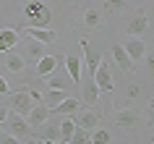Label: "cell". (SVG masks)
Here are the masks:
<instances>
[{
  "instance_id": "obj_1",
  "label": "cell",
  "mask_w": 154,
  "mask_h": 144,
  "mask_svg": "<svg viewBox=\"0 0 154 144\" xmlns=\"http://www.w3.org/2000/svg\"><path fill=\"white\" fill-rule=\"evenodd\" d=\"M24 18L26 21L21 26H39V29H45L50 24V8L42 0H29L24 5Z\"/></svg>"
},
{
  "instance_id": "obj_2",
  "label": "cell",
  "mask_w": 154,
  "mask_h": 144,
  "mask_svg": "<svg viewBox=\"0 0 154 144\" xmlns=\"http://www.w3.org/2000/svg\"><path fill=\"white\" fill-rule=\"evenodd\" d=\"M0 126L5 128V134L16 136V139H26V136H29V128H32L24 115H18V113H13V110H8V115H5V120H3Z\"/></svg>"
},
{
  "instance_id": "obj_3",
  "label": "cell",
  "mask_w": 154,
  "mask_h": 144,
  "mask_svg": "<svg viewBox=\"0 0 154 144\" xmlns=\"http://www.w3.org/2000/svg\"><path fill=\"white\" fill-rule=\"evenodd\" d=\"M32 107H34V100H32V94H29V89H21V92H11L8 94V110H13V113H18V115H29L32 113Z\"/></svg>"
},
{
  "instance_id": "obj_4",
  "label": "cell",
  "mask_w": 154,
  "mask_h": 144,
  "mask_svg": "<svg viewBox=\"0 0 154 144\" xmlns=\"http://www.w3.org/2000/svg\"><path fill=\"white\" fill-rule=\"evenodd\" d=\"M115 126H120L123 131H131V128H138L141 123H144V118H141V113L133 110V107H120V110L112 115Z\"/></svg>"
},
{
  "instance_id": "obj_5",
  "label": "cell",
  "mask_w": 154,
  "mask_h": 144,
  "mask_svg": "<svg viewBox=\"0 0 154 144\" xmlns=\"http://www.w3.org/2000/svg\"><path fill=\"white\" fill-rule=\"evenodd\" d=\"M94 81H97L99 92H110V94L115 92V81H112V73H110V63H107L105 58L99 60L97 71H94Z\"/></svg>"
},
{
  "instance_id": "obj_6",
  "label": "cell",
  "mask_w": 154,
  "mask_h": 144,
  "mask_svg": "<svg viewBox=\"0 0 154 144\" xmlns=\"http://www.w3.org/2000/svg\"><path fill=\"white\" fill-rule=\"evenodd\" d=\"M79 45H81V50H84V68H86V76H91V79H94V71H97L99 60H102V53H99V50H94L86 40H79Z\"/></svg>"
},
{
  "instance_id": "obj_7",
  "label": "cell",
  "mask_w": 154,
  "mask_h": 144,
  "mask_svg": "<svg viewBox=\"0 0 154 144\" xmlns=\"http://www.w3.org/2000/svg\"><path fill=\"white\" fill-rule=\"evenodd\" d=\"M146 11L144 8H138L136 13H133V16H131V21L128 24H125V34H128V37H141V34L146 32Z\"/></svg>"
},
{
  "instance_id": "obj_8",
  "label": "cell",
  "mask_w": 154,
  "mask_h": 144,
  "mask_svg": "<svg viewBox=\"0 0 154 144\" xmlns=\"http://www.w3.org/2000/svg\"><path fill=\"white\" fill-rule=\"evenodd\" d=\"M123 50L128 53V58L136 63V60H141V58L146 55V45H144V40L141 37H128V40L123 42Z\"/></svg>"
},
{
  "instance_id": "obj_9",
  "label": "cell",
  "mask_w": 154,
  "mask_h": 144,
  "mask_svg": "<svg viewBox=\"0 0 154 144\" xmlns=\"http://www.w3.org/2000/svg\"><path fill=\"white\" fill-rule=\"evenodd\" d=\"M65 60V71H68V76H71V81L73 84H76V87H79V84H81V71H84V60L81 58H76V55H71V53H68V55L63 58Z\"/></svg>"
},
{
  "instance_id": "obj_10",
  "label": "cell",
  "mask_w": 154,
  "mask_h": 144,
  "mask_svg": "<svg viewBox=\"0 0 154 144\" xmlns=\"http://www.w3.org/2000/svg\"><path fill=\"white\" fill-rule=\"evenodd\" d=\"M79 87H81V105H97V97H99L97 81L91 76H86V81H81Z\"/></svg>"
},
{
  "instance_id": "obj_11",
  "label": "cell",
  "mask_w": 154,
  "mask_h": 144,
  "mask_svg": "<svg viewBox=\"0 0 154 144\" xmlns=\"http://www.w3.org/2000/svg\"><path fill=\"white\" fill-rule=\"evenodd\" d=\"M26 32V37H32V40H37V42H42V45H52V42L57 40V34L52 32V29H39V26H21Z\"/></svg>"
},
{
  "instance_id": "obj_12",
  "label": "cell",
  "mask_w": 154,
  "mask_h": 144,
  "mask_svg": "<svg viewBox=\"0 0 154 144\" xmlns=\"http://www.w3.org/2000/svg\"><path fill=\"white\" fill-rule=\"evenodd\" d=\"M39 128V136L37 139H45V142H60V120H45Z\"/></svg>"
},
{
  "instance_id": "obj_13",
  "label": "cell",
  "mask_w": 154,
  "mask_h": 144,
  "mask_svg": "<svg viewBox=\"0 0 154 144\" xmlns=\"http://www.w3.org/2000/svg\"><path fill=\"white\" fill-rule=\"evenodd\" d=\"M50 115H52V113H50V107L45 102H34V107H32V113L26 115V120H29V126H32V128H37V126H42Z\"/></svg>"
},
{
  "instance_id": "obj_14",
  "label": "cell",
  "mask_w": 154,
  "mask_h": 144,
  "mask_svg": "<svg viewBox=\"0 0 154 144\" xmlns=\"http://www.w3.org/2000/svg\"><path fill=\"white\" fill-rule=\"evenodd\" d=\"M76 126L84 128V131H94L99 126V113L97 110H79V118H76Z\"/></svg>"
},
{
  "instance_id": "obj_15",
  "label": "cell",
  "mask_w": 154,
  "mask_h": 144,
  "mask_svg": "<svg viewBox=\"0 0 154 144\" xmlns=\"http://www.w3.org/2000/svg\"><path fill=\"white\" fill-rule=\"evenodd\" d=\"M5 68H8L11 73H24V68H26V58L21 55V53H16V50H8L5 53Z\"/></svg>"
},
{
  "instance_id": "obj_16",
  "label": "cell",
  "mask_w": 154,
  "mask_h": 144,
  "mask_svg": "<svg viewBox=\"0 0 154 144\" xmlns=\"http://www.w3.org/2000/svg\"><path fill=\"white\" fill-rule=\"evenodd\" d=\"M18 45V29H8V26H3L0 29V53H8Z\"/></svg>"
},
{
  "instance_id": "obj_17",
  "label": "cell",
  "mask_w": 154,
  "mask_h": 144,
  "mask_svg": "<svg viewBox=\"0 0 154 144\" xmlns=\"http://www.w3.org/2000/svg\"><path fill=\"white\" fill-rule=\"evenodd\" d=\"M79 110H81V100H76V97H65L60 105L50 107V113H60V115H76Z\"/></svg>"
},
{
  "instance_id": "obj_18",
  "label": "cell",
  "mask_w": 154,
  "mask_h": 144,
  "mask_svg": "<svg viewBox=\"0 0 154 144\" xmlns=\"http://www.w3.org/2000/svg\"><path fill=\"white\" fill-rule=\"evenodd\" d=\"M112 58H115V63H118V68L125 73L133 71V60L128 58V53L123 50V45H112Z\"/></svg>"
},
{
  "instance_id": "obj_19",
  "label": "cell",
  "mask_w": 154,
  "mask_h": 144,
  "mask_svg": "<svg viewBox=\"0 0 154 144\" xmlns=\"http://www.w3.org/2000/svg\"><path fill=\"white\" fill-rule=\"evenodd\" d=\"M55 68H57V58L55 55H42L39 63H37V76L39 79H47L50 73H55Z\"/></svg>"
},
{
  "instance_id": "obj_20",
  "label": "cell",
  "mask_w": 154,
  "mask_h": 144,
  "mask_svg": "<svg viewBox=\"0 0 154 144\" xmlns=\"http://www.w3.org/2000/svg\"><path fill=\"white\" fill-rule=\"evenodd\" d=\"M65 97H68V92H65V89H45V92H42V102L47 105V107H55V105H60L65 100Z\"/></svg>"
},
{
  "instance_id": "obj_21",
  "label": "cell",
  "mask_w": 154,
  "mask_h": 144,
  "mask_svg": "<svg viewBox=\"0 0 154 144\" xmlns=\"http://www.w3.org/2000/svg\"><path fill=\"white\" fill-rule=\"evenodd\" d=\"M73 131H76V120H73V115H63L60 118V142H71Z\"/></svg>"
},
{
  "instance_id": "obj_22",
  "label": "cell",
  "mask_w": 154,
  "mask_h": 144,
  "mask_svg": "<svg viewBox=\"0 0 154 144\" xmlns=\"http://www.w3.org/2000/svg\"><path fill=\"white\" fill-rule=\"evenodd\" d=\"M84 26H86V29H99V26H102V11L86 8L84 11Z\"/></svg>"
},
{
  "instance_id": "obj_23",
  "label": "cell",
  "mask_w": 154,
  "mask_h": 144,
  "mask_svg": "<svg viewBox=\"0 0 154 144\" xmlns=\"http://www.w3.org/2000/svg\"><path fill=\"white\" fill-rule=\"evenodd\" d=\"M42 55H45V45L29 37V42H26V55H24V58H32V60H39Z\"/></svg>"
},
{
  "instance_id": "obj_24",
  "label": "cell",
  "mask_w": 154,
  "mask_h": 144,
  "mask_svg": "<svg viewBox=\"0 0 154 144\" xmlns=\"http://www.w3.org/2000/svg\"><path fill=\"white\" fill-rule=\"evenodd\" d=\"M131 0H105V11L107 13H123V11L128 8Z\"/></svg>"
},
{
  "instance_id": "obj_25",
  "label": "cell",
  "mask_w": 154,
  "mask_h": 144,
  "mask_svg": "<svg viewBox=\"0 0 154 144\" xmlns=\"http://www.w3.org/2000/svg\"><path fill=\"white\" fill-rule=\"evenodd\" d=\"M91 144H112V136L105 128H94L91 131Z\"/></svg>"
},
{
  "instance_id": "obj_26",
  "label": "cell",
  "mask_w": 154,
  "mask_h": 144,
  "mask_svg": "<svg viewBox=\"0 0 154 144\" xmlns=\"http://www.w3.org/2000/svg\"><path fill=\"white\" fill-rule=\"evenodd\" d=\"M68 144H91V134L76 126V131H73V136H71V142H68Z\"/></svg>"
},
{
  "instance_id": "obj_27",
  "label": "cell",
  "mask_w": 154,
  "mask_h": 144,
  "mask_svg": "<svg viewBox=\"0 0 154 144\" xmlns=\"http://www.w3.org/2000/svg\"><path fill=\"white\" fill-rule=\"evenodd\" d=\"M47 87L50 89H65L68 81H65V76H52V73H50L47 76Z\"/></svg>"
},
{
  "instance_id": "obj_28",
  "label": "cell",
  "mask_w": 154,
  "mask_h": 144,
  "mask_svg": "<svg viewBox=\"0 0 154 144\" xmlns=\"http://www.w3.org/2000/svg\"><path fill=\"white\" fill-rule=\"evenodd\" d=\"M138 94H141V87L138 84H128V89H125V102L128 100H136Z\"/></svg>"
},
{
  "instance_id": "obj_29",
  "label": "cell",
  "mask_w": 154,
  "mask_h": 144,
  "mask_svg": "<svg viewBox=\"0 0 154 144\" xmlns=\"http://www.w3.org/2000/svg\"><path fill=\"white\" fill-rule=\"evenodd\" d=\"M0 144H21V139H16L11 134H0Z\"/></svg>"
},
{
  "instance_id": "obj_30",
  "label": "cell",
  "mask_w": 154,
  "mask_h": 144,
  "mask_svg": "<svg viewBox=\"0 0 154 144\" xmlns=\"http://www.w3.org/2000/svg\"><path fill=\"white\" fill-rule=\"evenodd\" d=\"M0 94H5V97L11 94V84H8L5 79H3V76H0Z\"/></svg>"
},
{
  "instance_id": "obj_31",
  "label": "cell",
  "mask_w": 154,
  "mask_h": 144,
  "mask_svg": "<svg viewBox=\"0 0 154 144\" xmlns=\"http://www.w3.org/2000/svg\"><path fill=\"white\" fill-rule=\"evenodd\" d=\"M146 58V66H149V71H154V53L152 55H144Z\"/></svg>"
},
{
  "instance_id": "obj_32",
  "label": "cell",
  "mask_w": 154,
  "mask_h": 144,
  "mask_svg": "<svg viewBox=\"0 0 154 144\" xmlns=\"http://www.w3.org/2000/svg\"><path fill=\"white\" fill-rule=\"evenodd\" d=\"M5 115H8V107H5V105H0V123L5 120Z\"/></svg>"
},
{
  "instance_id": "obj_33",
  "label": "cell",
  "mask_w": 154,
  "mask_h": 144,
  "mask_svg": "<svg viewBox=\"0 0 154 144\" xmlns=\"http://www.w3.org/2000/svg\"><path fill=\"white\" fill-rule=\"evenodd\" d=\"M26 144H39V139L37 136H26Z\"/></svg>"
},
{
  "instance_id": "obj_34",
  "label": "cell",
  "mask_w": 154,
  "mask_h": 144,
  "mask_svg": "<svg viewBox=\"0 0 154 144\" xmlns=\"http://www.w3.org/2000/svg\"><path fill=\"white\" fill-rule=\"evenodd\" d=\"M152 120H154V107H152Z\"/></svg>"
},
{
  "instance_id": "obj_35",
  "label": "cell",
  "mask_w": 154,
  "mask_h": 144,
  "mask_svg": "<svg viewBox=\"0 0 154 144\" xmlns=\"http://www.w3.org/2000/svg\"><path fill=\"white\" fill-rule=\"evenodd\" d=\"M120 144H131V142H120Z\"/></svg>"
}]
</instances>
